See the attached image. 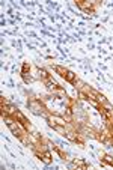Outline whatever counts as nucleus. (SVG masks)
<instances>
[{
    "label": "nucleus",
    "mask_w": 113,
    "mask_h": 170,
    "mask_svg": "<svg viewBox=\"0 0 113 170\" xmlns=\"http://www.w3.org/2000/svg\"><path fill=\"white\" fill-rule=\"evenodd\" d=\"M29 107L33 110V113H36V114H39V113H44V111L47 110L45 107H44V104L41 102V100H35V98L29 101Z\"/></svg>",
    "instance_id": "1"
},
{
    "label": "nucleus",
    "mask_w": 113,
    "mask_h": 170,
    "mask_svg": "<svg viewBox=\"0 0 113 170\" xmlns=\"http://www.w3.org/2000/svg\"><path fill=\"white\" fill-rule=\"evenodd\" d=\"M75 3L83 11H93V8H95V5L92 2H89V0H77Z\"/></svg>",
    "instance_id": "2"
},
{
    "label": "nucleus",
    "mask_w": 113,
    "mask_h": 170,
    "mask_svg": "<svg viewBox=\"0 0 113 170\" xmlns=\"http://www.w3.org/2000/svg\"><path fill=\"white\" fill-rule=\"evenodd\" d=\"M12 118L17 121V122H20V123H23V125H26V123H27V119H26V116L20 111V110H17L14 114H12Z\"/></svg>",
    "instance_id": "3"
},
{
    "label": "nucleus",
    "mask_w": 113,
    "mask_h": 170,
    "mask_svg": "<svg viewBox=\"0 0 113 170\" xmlns=\"http://www.w3.org/2000/svg\"><path fill=\"white\" fill-rule=\"evenodd\" d=\"M54 71H56V72L60 75V77H66V74H68V69L66 68H63V66H60V65H57V66H54Z\"/></svg>",
    "instance_id": "4"
},
{
    "label": "nucleus",
    "mask_w": 113,
    "mask_h": 170,
    "mask_svg": "<svg viewBox=\"0 0 113 170\" xmlns=\"http://www.w3.org/2000/svg\"><path fill=\"white\" fill-rule=\"evenodd\" d=\"M41 160L44 161L45 164H51V154L48 150H44V152H42V158Z\"/></svg>",
    "instance_id": "5"
},
{
    "label": "nucleus",
    "mask_w": 113,
    "mask_h": 170,
    "mask_svg": "<svg viewBox=\"0 0 113 170\" xmlns=\"http://www.w3.org/2000/svg\"><path fill=\"white\" fill-rule=\"evenodd\" d=\"M38 74H39V78H42L44 82H47V80H50V78H51V77H50V74L47 72L45 69H39V71H38Z\"/></svg>",
    "instance_id": "6"
},
{
    "label": "nucleus",
    "mask_w": 113,
    "mask_h": 170,
    "mask_svg": "<svg viewBox=\"0 0 113 170\" xmlns=\"http://www.w3.org/2000/svg\"><path fill=\"white\" fill-rule=\"evenodd\" d=\"M101 160L104 161V163H107V164H110V166H113V157L112 155H107V154H103L101 152Z\"/></svg>",
    "instance_id": "7"
},
{
    "label": "nucleus",
    "mask_w": 113,
    "mask_h": 170,
    "mask_svg": "<svg viewBox=\"0 0 113 170\" xmlns=\"http://www.w3.org/2000/svg\"><path fill=\"white\" fill-rule=\"evenodd\" d=\"M65 80H66V82H69V83H74L75 80H77V77H75V74H74V72H71V71H68V74H66Z\"/></svg>",
    "instance_id": "8"
},
{
    "label": "nucleus",
    "mask_w": 113,
    "mask_h": 170,
    "mask_svg": "<svg viewBox=\"0 0 113 170\" xmlns=\"http://www.w3.org/2000/svg\"><path fill=\"white\" fill-rule=\"evenodd\" d=\"M56 125H57V122H54V118L53 116H48V127H51V128H56Z\"/></svg>",
    "instance_id": "9"
},
{
    "label": "nucleus",
    "mask_w": 113,
    "mask_h": 170,
    "mask_svg": "<svg viewBox=\"0 0 113 170\" xmlns=\"http://www.w3.org/2000/svg\"><path fill=\"white\" fill-rule=\"evenodd\" d=\"M29 71H30V65L27 63V62H24V63H23V69H21V74H27Z\"/></svg>",
    "instance_id": "10"
},
{
    "label": "nucleus",
    "mask_w": 113,
    "mask_h": 170,
    "mask_svg": "<svg viewBox=\"0 0 113 170\" xmlns=\"http://www.w3.org/2000/svg\"><path fill=\"white\" fill-rule=\"evenodd\" d=\"M56 150H57V154L60 155V158H62V160H66V154H65V152L62 150V149H60V148H57V146H53Z\"/></svg>",
    "instance_id": "11"
},
{
    "label": "nucleus",
    "mask_w": 113,
    "mask_h": 170,
    "mask_svg": "<svg viewBox=\"0 0 113 170\" xmlns=\"http://www.w3.org/2000/svg\"><path fill=\"white\" fill-rule=\"evenodd\" d=\"M21 77H23V80H24L26 83H30L32 80H33V78H32L30 75H27V74H21Z\"/></svg>",
    "instance_id": "12"
},
{
    "label": "nucleus",
    "mask_w": 113,
    "mask_h": 170,
    "mask_svg": "<svg viewBox=\"0 0 113 170\" xmlns=\"http://www.w3.org/2000/svg\"><path fill=\"white\" fill-rule=\"evenodd\" d=\"M24 128L27 130V131H33V130H35V128H33V125H32V123H29V122L24 125Z\"/></svg>",
    "instance_id": "13"
}]
</instances>
